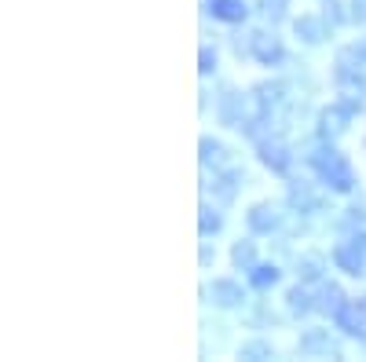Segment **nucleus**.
I'll use <instances>...</instances> for the list:
<instances>
[]
</instances>
